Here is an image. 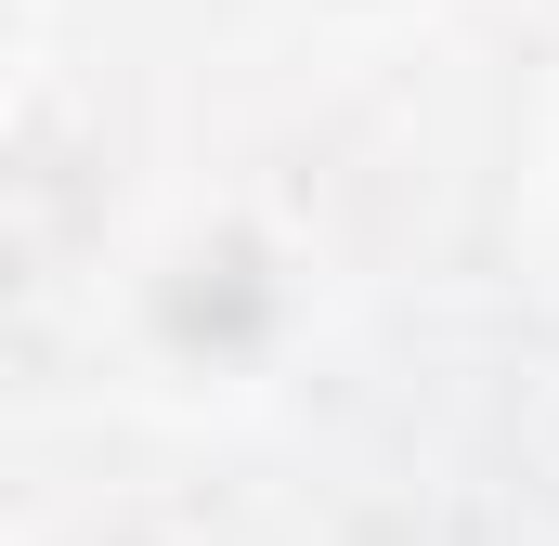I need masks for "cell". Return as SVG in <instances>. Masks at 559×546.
I'll return each instance as SVG.
<instances>
[{
	"instance_id": "cell-1",
	"label": "cell",
	"mask_w": 559,
	"mask_h": 546,
	"mask_svg": "<svg viewBox=\"0 0 559 546\" xmlns=\"http://www.w3.org/2000/svg\"><path fill=\"white\" fill-rule=\"evenodd\" d=\"M169 325H182V339H248V325H261V261H248V248H209V261L169 286Z\"/></svg>"
}]
</instances>
